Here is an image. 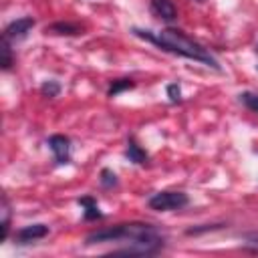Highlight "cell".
<instances>
[{
  "instance_id": "obj_1",
  "label": "cell",
  "mask_w": 258,
  "mask_h": 258,
  "mask_svg": "<svg viewBox=\"0 0 258 258\" xmlns=\"http://www.w3.org/2000/svg\"><path fill=\"white\" fill-rule=\"evenodd\" d=\"M103 242H123V244H127V248L117 250L119 254H153L163 246V236L151 224L129 222V224H117L113 228L91 232L85 240L87 246L103 244Z\"/></svg>"
},
{
  "instance_id": "obj_2",
  "label": "cell",
  "mask_w": 258,
  "mask_h": 258,
  "mask_svg": "<svg viewBox=\"0 0 258 258\" xmlns=\"http://www.w3.org/2000/svg\"><path fill=\"white\" fill-rule=\"evenodd\" d=\"M131 32L135 36L155 44L159 50H165V52H171V54H177V56H183V58H189V60H196V62H202L206 67H212V69L220 71V64L210 54V50L206 46H202L200 42H196L194 38H189L185 32L177 30V28H163L159 32L133 28Z\"/></svg>"
},
{
  "instance_id": "obj_3",
  "label": "cell",
  "mask_w": 258,
  "mask_h": 258,
  "mask_svg": "<svg viewBox=\"0 0 258 258\" xmlns=\"http://www.w3.org/2000/svg\"><path fill=\"white\" fill-rule=\"evenodd\" d=\"M187 196L183 191H157L149 198V208L155 212H171V210H181L187 206Z\"/></svg>"
},
{
  "instance_id": "obj_4",
  "label": "cell",
  "mask_w": 258,
  "mask_h": 258,
  "mask_svg": "<svg viewBox=\"0 0 258 258\" xmlns=\"http://www.w3.org/2000/svg\"><path fill=\"white\" fill-rule=\"evenodd\" d=\"M48 147L54 155V161L58 165H64L71 161V139L64 135H50L48 137Z\"/></svg>"
},
{
  "instance_id": "obj_5",
  "label": "cell",
  "mask_w": 258,
  "mask_h": 258,
  "mask_svg": "<svg viewBox=\"0 0 258 258\" xmlns=\"http://www.w3.org/2000/svg\"><path fill=\"white\" fill-rule=\"evenodd\" d=\"M34 26V18L32 16H24V18H16L12 20L6 28H4V38L6 40H20L24 38Z\"/></svg>"
},
{
  "instance_id": "obj_6",
  "label": "cell",
  "mask_w": 258,
  "mask_h": 258,
  "mask_svg": "<svg viewBox=\"0 0 258 258\" xmlns=\"http://www.w3.org/2000/svg\"><path fill=\"white\" fill-rule=\"evenodd\" d=\"M46 234H48V226H44V224H30V226L20 228L14 234V240H18V244H28V242L44 238Z\"/></svg>"
},
{
  "instance_id": "obj_7",
  "label": "cell",
  "mask_w": 258,
  "mask_h": 258,
  "mask_svg": "<svg viewBox=\"0 0 258 258\" xmlns=\"http://www.w3.org/2000/svg\"><path fill=\"white\" fill-rule=\"evenodd\" d=\"M151 10L155 16H159L161 20H175L177 18V8L173 4V0H151Z\"/></svg>"
},
{
  "instance_id": "obj_8",
  "label": "cell",
  "mask_w": 258,
  "mask_h": 258,
  "mask_svg": "<svg viewBox=\"0 0 258 258\" xmlns=\"http://www.w3.org/2000/svg\"><path fill=\"white\" fill-rule=\"evenodd\" d=\"M125 155H127V159L129 161H133V163H137V165H143V163H147V153L133 141V139H129V143H127V149H125Z\"/></svg>"
},
{
  "instance_id": "obj_9",
  "label": "cell",
  "mask_w": 258,
  "mask_h": 258,
  "mask_svg": "<svg viewBox=\"0 0 258 258\" xmlns=\"http://www.w3.org/2000/svg\"><path fill=\"white\" fill-rule=\"evenodd\" d=\"M79 204L85 208V220H97V218L103 216L99 212V206H97V202L93 198H83V200H79Z\"/></svg>"
},
{
  "instance_id": "obj_10",
  "label": "cell",
  "mask_w": 258,
  "mask_h": 258,
  "mask_svg": "<svg viewBox=\"0 0 258 258\" xmlns=\"http://www.w3.org/2000/svg\"><path fill=\"white\" fill-rule=\"evenodd\" d=\"M46 32H52V34H79L81 28L77 24H71V22H56V24L48 26Z\"/></svg>"
},
{
  "instance_id": "obj_11",
  "label": "cell",
  "mask_w": 258,
  "mask_h": 258,
  "mask_svg": "<svg viewBox=\"0 0 258 258\" xmlns=\"http://www.w3.org/2000/svg\"><path fill=\"white\" fill-rule=\"evenodd\" d=\"M0 214H2V222H0V228H2V240H6V238H8V228H10V206H8V200H6V198L2 200Z\"/></svg>"
},
{
  "instance_id": "obj_12",
  "label": "cell",
  "mask_w": 258,
  "mask_h": 258,
  "mask_svg": "<svg viewBox=\"0 0 258 258\" xmlns=\"http://www.w3.org/2000/svg\"><path fill=\"white\" fill-rule=\"evenodd\" d=\"M131 87H135V83H133L131 79H119V81H113V85L109 87V97H115V95H119L121 91L131 89Z\"/></svg>"
},
{
  "instance_id": "obj_13",
  "label": "cell",
  "mask_w": 258,
  "mask_h": 258,
  "mask_svg": "<svg viewBox=\"0 0 258 258\" xmlns=\"http://www.w3.org/2000/svg\"><path fill=\"white\" fill-rule=\"evenodd\" d=\"M40 93H42L44 97H56V95L60 93V85H58L56 81H44L42 87H40Z\"/></svg>"
},
{
  "instance_id": "obj_14",
  "label": "cell",
  "mask_w": 258,
  "mask_h": 258,
  "mask_svg": "<svg viewBox=\"0 0 258 258\" xmlns=\"http://www.w3.org/2000/svg\"><path fill=\"white\" fill-rule=\"evenodd\" d=\"M0 52H2V69L8 71V69L12 67V52H10V44H8L6 38L2 40V48H0Z\"/></svg>"
},
{
  "instance_id": "obj_15",
  "label": "cell",
  "mask_w": 258,
  "mask_h": 258,
  "mask_svg": "<svg viewBox=\"0 0 258 258\" xmlns=\"http://www.w3.org/2000/svg\"><path fill=\"white\" fill-rule=\"evenodd\" d=\"M240 101H242L250 111L258 113V95H254V93H242V95H240Z\"/></svg>"
},
{
  "instance_id": "obj_16",
  "label": "cell",
  "mask_w": 258,
  "mask_h": 258,
  "mask_svg": "<svg viewBox=\"0 0 258 258\" xmlns=\"http://www.w3.org/2000/svg\"><path fill=\"white\" fill-rule=\"evenodd\" d=\"M101 185H103V187H113V185H117V175H115L111 169H103V171H101Z\"/></svg>"
},
{
  "instance_id": "obj_17",
  "label": "cell",
  "mask_w": 258,
  "mask_h": 258,
  "mask_svg": "<svg viewBox=\"0 0 258 258\" xmlns=\"http://www.w3.org/2000/svg\"><path fill=\"white\" fill-rule=\"evenodd\" d=\"M167 97H169V101H171V103H177V101L181 99V89H179V85H177V83L167 85Z\"/></svg>"
},
{
  "instance_id": "obj_18",
  "label": "cell",
  "mask_w": 258,
  "mask_h": 258,
  "mask_svg": "<svg viewBox=\"0 0 258 258\" xmlns=\"http://www.w3.org/2000/svg\"><path fill=\"white\" fill-rule=\"evenodd\" d=\"M248 248H252V250H258V234H252V236H248Z\"/></svg>"
},
{
  "instance_id": "obj_19",
  "label": "cell",
  "mask_w": 258,
  "mask_h": 258,
  "mask_svg": "<svg viewBox=\"0 0 258 258\" xmlns=\"http://www.w3.org/2000/svg\"><path fill=\"white\" fill-rule=\"evenodd\" d=\"M256 52H258V42H256Z\"/></svg>"
}]
</instances>
